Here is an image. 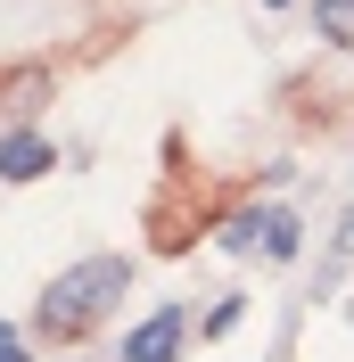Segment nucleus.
Returning a JSON list of instances; mask_svg holds the SVG:
<instances>
[{"label": "nucleus", "instance_id": "obj_1", "mask_svg": "<svg viewBox=\"0 0 354 362\" xmlns=\"http://www.w3.org/2000/svg\"><path fill=\"white\" fill-rule=\"evenodd\" d=\"M124 288H132V255H83V264H67V272L42 288L33 329L67 346V338H83L91 321H108L115 305H124Z\"/></svg>", "mask_w": 354, "mask_h": 362}, {"label": "nucleus", "instance_id": "obj_2", "mask_svg": "<svg viewBox=\"0 0 354 362\" xmlns=\"http://www.w3.org/2000/svg\"><path fill=\"white\" fill-rule=\"evenodd\" d=\"M181 329H190V313H181V305H156L132 338H124V362H173L181 354Z\"/></svg>", "mask_w": 354, "mask_h": 362}, {"label": "nucleus", "instance_id": "obj_3", "mask_svg": "<svg viewBox=\"0 0 354 362\" xmlns=\"http://www.w3.org/2000/svg\"><path fill=\"white\" fill-rule=\"evenodd\" d=\"M50 165H58V157H50L42 132H8V140H0V181H42Z\"/></svg>", "mask_w": 354, "mask_h": 362}, {"label": "nucleus", "instance_id": "obj_4", "mask_svg": "<svg viewBox=\"0 0 354 362\" xmlns=\"http://www.w3.org/2000/svg\"><path fill=\"white\" fill-rule=\"evenodd\" d=\"M297 247H305V223H297L288 206H272V214H264V255H272V264H288Z\"/></svg>", "mask_w": 354, "mask_h": 362}, {"label": "nucleus", "instance_id": "obj_5", "mask_svg": "<svg viewBox=\"0 0 354 362\" xmlns=\"http://www.w3.org/2000/svg\"><path fill=\"white\" fill-rule=\"evenodd\" d=\"M313 25L330 49H354V0H313Z\"/></svg>", "mask_w": 354, "mask_h": 362}, {"label": "nucleus", "instance_id": "obj_6", "mask_svg": "<svg viewBox=\"0 0 354 362\" xmlns=\"http://www.w3.org/2000/svg\"><path fill=\"white\" fill-rule=\"evenodd\" d=\"M0 362H25V346H17V329L0 321Z\"/></svg>", "mask_w": 354, "mask_h": 362}, {"label": "nucleus", "instance_id": "obj_7", "mask_svg": "<svg viewBox=\"0 0 354 362\" xmlns=\"http://www.w3.org/2000/svg\"><path fill=\"white\" fill-rule=\"evenodd\" d=\"M264 8H288V0H264Z\"/></svg>", "mask_w": 354, "mask_h": 362}]
</instances>
